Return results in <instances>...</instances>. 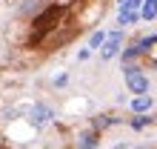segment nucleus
I'll use <instances>...</instances> for the list:
<instances>
[{
	"label": "nucleus",
	"instance_id": "1",
	"mask_svg": "<svg viewBox=\"0 0 157 149\" xmlns=\"http://www.w3.org/2000/svg\"><path fill=\"white\" fill-rule=\"evenodd\" d=\"M123 32H109L106 34V40H103V46H100V60H112V58H117L120 54V49H123Z\"/></svg>",
	"mask_w": 157,
	"mask_h": 149
},
{
	"label": "nucleus",
	"instance_id": "2",
	"mask_svg": "<svg viewBox=\"0 0 157 149\" xmlns=\"http://www.w3.org/2000/svg\"><path fill=\"white\" fill-rule=\"evenodd\" d=\"M29 120H32L34 129H43V126H49L52 120H54V109L46 106V103H34L32 112H29Z\"/></svg>",
	"mask_w": 157,
	"mask_h": 149
},
{
	"label": "nucleus",
	"instance_id": "3",
	"mask_svg": "<svg viewBox=\"0 0 157 149\" xmlns=\"http://www.w3.org/2000/svg\"><path fill=\"white\" fill-rule=\"evenodd\" d=\"M126 89L132 92V95H149V92H151V83H149V78L140 72V74H132V78H126Z\"/></svg>",
	"mask_w": 157,
	"mask_h": 149
},
{
	"label": "nucleus",
	"instance_id": "4",
	"mask_svg": "<svg viewBox=\"0 0 157 149\" xmlns=\"http://www.w3.org/2000/svg\"><path fill=\"white\" fill-rule=\"evenodd\" d=\"M151 106H154L151 95H134L132 98V112L134 115H146V112H151Z\"/></svg>",
	"mask_w": 157,
	"mask_h": 149
},
{
	"label": "nucleus",
	"instance_id": "5",
	"mask_svg": "<svg viewBox=\"0 0 157 149\" xmlns=\"http://www.w3.org/2000/svg\"><path fill=\"white\" fill-rule=\"evenodd\" d=\"M157 17V0H143L140 6V20H154Z\"/></svg>",
	"mask_w": 157,
	"mask_h": 149
},
{
	"label": "nucleus",
	"instance_id": "6",
	"mask_svg": "<svg viewBox=\"0 0 157 149\" xmlns=\"http://www.w3.org/2000/svg\"><path fill=\"white\" fill-rule=\"evenodd\" d=\"M97 141H100V135H97V132H83V135H80V141H77V149H94Z\"/></svg>",
	"mask_w": 157,
	"mask_h": 149
},
{
	"label": "nucleus",
	"instance_id": "7",
	"mask_svg": "<svg viewBox=\"0 0 157 149\" xmlns=\"http://www.w3.org/2000/svg\"><path fill=\"white\" fill-rule=\"evenodd\" d=\"M106 34H109V32H103V29H97L94 34L89 37V46H86V49H91V52H94V49H100V46H103V40H106Z\"/></svg>",
	"mask_w": 157,
	"mask_h": 149
},
{
	"label": "nucleus",
	"instance_id": "8",
	"mask_svg": "<svg viewBox=\"0 0 157 149\" xmlns=\"http://www.w3.org/2000/svg\"><path fill=\"white\" fill-rule=\"evenodd\" d=\"M134 20H140V12H117V23L120 26H132Z\"/></svg>",
	"mask_w": 157,
	"mask_h": 149
},
{
	"label": "nucleus",
	"instance_id": "9",
	"mask_svg": "<svg viewBox=\"0 0 157 149\" xmlns=\"http://www.w3.org/2000/svg\"><path fill=\"white\" fill-rule=\"evenodd\" d=\"M154 43H157V34H149V37H140V40H137L134 46H137L140 52H149V49H151Z\"/></svg>",
	"mask_w": 157,
	"mask_h": 149
},
{
	"label": "nucleus",
	"instance_id": "10",
	"mask_svg": "<svg viewBox=\"0 0 157 149\" xmlns=\"http://www.w3.org/2000/svg\"><path fill=\"white\" fill-rule=\"evenodd\" d=\"M40 9V0H26V3L20 6V14H34Z\"/></svg>",
	"mask_w": 157,
	"mask_h": 149
},
{
	"label": "nucleus",
	"instance_id": "11",
	"mask_svg": "<svg viewBox=\"0 0 157 149\" xmlns=\"http://www.w3.org/2000/svg\"><path fill=\"white\" fill-rule=\"evenodd\" d=\"M143 69L137 63H123V78H132V74H140Z\"/></svg>",
	"mask_w": 157,
	"mask_h": 149
},
{
	"label": "nucleus",
	"instance_id": "12",
	"mask_svg": "<svg viewBox=\"0 0 157 149\" xmlns=\"http://www.w3.org/2000/svg\"><path fill=\"white\" fill-rule=\"evenodd\" d=\"M137 54H143L140 49H137V46H132V49H126V52H123V63H132V60L137 58Z\"/></svg>",
	"mask_w": 157,
	"mask_h": 149
},
{
	"label": "nucleus",
	"instance_id": "13",
	"mask_svg": "<svg viewBox=\"0 0 157 149\" xmlns=\"http://www.w3.org/2000/svg\"><path fill=\"white\" fill-rule=\"evenodd\" d=\"M66 80H69V74H57L54 78V86H66Z\"/></svg>",
	"mask_w": 157,
	"mask_h": 149
},
{
	"label": "nucleus",
	"instance_id": "14",
	"mask_svg": "<svg viewBox=\"0 0 157 149\" xmlns=\"http://www.w3.org/2000/svg\"><path fill=\"white\" fill-rule=\"evenodd\" d=\"M89 54H91V49H80V52H77V60H86Z\"/></svg>",
	"mask_w": 157,
	"mask_h": 149
},
{
	"label": "nucleus",
	"instance_id": "15",
	"mask_svg": "<svg viewBox=\"0 0 157 149\" xmlns=\"http://www.w3.org/2000/svg\"><path fill=\"white\" fill-rule=\"evenodd\" d=\"M114 149H128V143H117V146H114Z\"/></svg>",
	"mask_w": 157,
	"mask_h": 149
},
{
	"label": "nucleus",
	"instance_id": "16",
	"mask_svg": "<svg viewBox=\"0 0 157 149\" xmlns=\"http://www.w3.org/2000/svg\"><path fill=\"white\" fill-rule=\"evenodd\" d=\"M128 149H151V146H128Z\"/></svg>",
	"mask_w": 157,
	"mask_h": 149
}]
</instances>
